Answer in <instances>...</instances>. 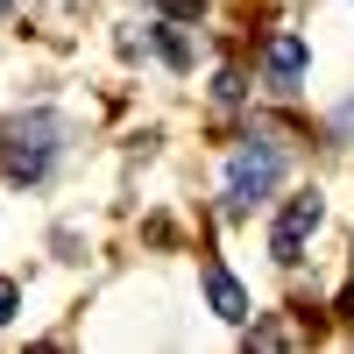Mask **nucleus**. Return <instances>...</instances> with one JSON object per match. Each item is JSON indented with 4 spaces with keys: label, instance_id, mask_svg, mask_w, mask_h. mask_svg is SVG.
I'll list each match as a JSON object with an SVG mask.
<instances>
[{
    "label": "nucleus",
    "instance_id": "1",
    "mask_svg": "<svg viewBox=\"0 0 354 354\" xmlns=\"http://www.w3.org/2000/svg\"><path fill=\"white\" fill-rule=\"evenodd\" d=\"M57 113L36 106V113H15L8 128H0V170H8V185H43V170L57 156Z\"/></svg>",
    "mask_w": 354,
    "mask_h": 354
},
{
    "label": "nucleus",
    "instance_id": "2",
    "mask_svg": "<svg viewBox=\"0 0 354 354\" xmlns=\"http://www.w3.org/2000/svg\"><path fill=\"white\" fill-rule=\"evenodd\" d=\"M277 170H283V156H277V149H255V142H248V149L234 156V170H227V205H220V213H227V220H241L248 205L277 185Z\"/></svg>",
    "mask_w": 354,
    "mask_h": 354
},
{
    "label": "nucleus",
    "instance_id": "3",
    "mask_svg": "<svg viewBox=\"0 0 354 354\" xmlns=\"http://www.w3.org/2000/svg\"><path fill=\"white\" fill-rule=\"evenodd\" d=\"M319 213H326V198H319V192H298V198L277 213V227H270V255H277V262H298V255H305V234L319 227Z\"/></svg>",
    "mask_w": 354,
    "mask_h": 354
},
{
    "label": "nucleus",
    "instance_id": "4",
    "mask_svg": "<svg viewBox=\"0 0 354 354\" xmlns=\"http://www.w3.org/2000/svg\"><path fill=\"white\" fill-rule=\"evenodd\" d=\"M205 298H213V312L227 319V326H241V319H248V290L234 283L220 262H205Z\"/></svg>",
    "mask_w": 354,
    "mask_h": 354
},
{
    "label": "nucleus",
    "instance_id": "5",
    "mask_svg": "<svg viewBox=\"0 0 354 354\" xmlns=\"http://www.w3.org/2000/svg\"><path fill=\"white\" fill-rule=\"evenodd\" d=\"M298 71H305V43H298V36H277V43H270V78L290 93V85H298Z\"/></svg>",
    "mask_w": 354,
    "mask_h": 354
},
{
    "label": "nucleus",
    "instance_id": "6",
    "mask_svg": "<svg viewBox=\"0 0 354 354\" xmlns=\"http://www.w3.org/2000/svg\"><path fill=\"white\" fill-rule=\"evenodd\" d=\"M156 50L170 57V64H177V71H185V64H192V50H185V36H177V28H170V21H156Z\"/></svg>",
    "mask_w": 354,
    "mask_h": 354
},
{
    "label": "nucleus",
    "instance_id": "7",
    "mask_svg": "<svg viewBox=\"0 0 354 354\" xmlns=\"http://www.w3.org/2000/svg\"><path fill=\"white\" fill-rule=\"evenodd\" d=\"M213 93H220V100L234 106V100H241V93H248V85H241V71H220V78H213Z\"/></svg>",
    "mask_w": 354,
    "mask_h": 354
},
{
    "label": "nucleus",
    "instance_id": "8",
    "mask_svg": "<svg viewBox=\"0 0 354 354\" xmlns=\"http://www.w3.org/2000/svg\"><path fill=\"white\" fill-rule=\"evenodd\" d=\"M163 15H170V21H198L205 0H163Z\"/></svg>",
    "mask_w": 354,
    "mask_h": 354
},
{
    "label": "nucleus",
    "instance_id": "9",
    "mask_svg": "<svg viewBox=\"0 0 354 354\" xmlns=\"http://www.w3.org/2000/svg\"><path fill=\"white\" fill-rule=\"evenodd\" d=\"M15 305H21V290H15L8 277H0V326H8V319H15Z\"/></svg>",
    "mask_w": 354,
    "mask_h": 354
},
{
    "label": "nucleus",
    "instance_id": "10",
    "mask_svg": "<svg viewBox=\"0 0 354 354\" xmlns=\"http://www.w3.org/2000/svg\"><path fill=\"white\" fill-rule=\"evenodd\" d=\"M333 135H340V142H354V100H347V106L333 113Z\"/></svg>",
    "mask_w": 354,
    "mask_h": 354
}]
</instances>
